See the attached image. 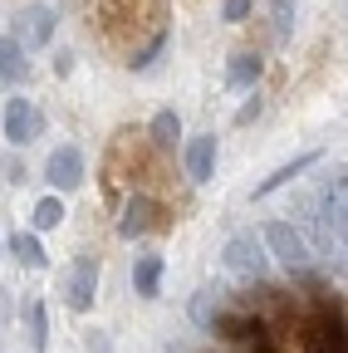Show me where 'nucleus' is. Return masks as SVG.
<instances>
[{
    "mask_svg": "<svg viewBox=\"0 0 348 353\" xmlns=\"http://www.w3.org/2000/svg\"><path fill=\"white\" fill-rule=\"evenodd\" d=\"M221 265L231 275H245V280H260L270 270V255H265V241H260L255 231H236L221 250Z\"/></svg>",
    "mask_w": 348,
    "mask_h": 353,
    "instance_id": "obj_1",
    "label": "nucleus"
},
{
    "mask_svg": "<svg viewBox=\"0 0 348 353\" xmlns=\"http://www.w3.org/2000/svg\"><path fill=\"white\" fill-rule=\"evenodd\" d=\"M304 353H348V334L338 319V304H319L314 319L304 324Z\"/></svg>",
    "mask_w": 348,
    "mask_h": 353,
    "instance_id": "obj_2",
    "label": "nucleus"
},
{
    "mask_svg": "<svg viewBox=\"0 0 348 353\" xmlns=\"http://www.w3.org/2000/svg\"><path fill=\"white\" fill-rule=\"evenodd\" d=\"M260 241H265V250L280 260V265H289V270H304L314 255H309V241H304L289 221H270L265 231H260Z\"/></svg>",
    "mask_w": 348,
    "mask_h": 353,
    "instance_id": "obj_3",
    "label": "nucleus"
},
{
    "mask_svg": "<svg viewBox=\"0 0 348 353\" xmlns=\"http://www.w3.org/2000/svg\"><path fill=\"white\" fill-rule=\"evenodd\" d=\"M94 294H99V260L94 255H79L64 275V304L74 314H89L94 309Z\"/></svg>",
    "mask_w": 348,
    "mask_h": 353,
    "instance_id": "obj_4",
    "label": "nucleus"
},
{
    "mask_svg": "<svg viewBox=\"0 0 348 353\" xmlns=\"http://www.w3.org/2000/svg\"><path fill=\"white\" fill-rule=\"evenodd\" d=\"M20 50H45V44L54 39V10L50 6H25L15 15V34H10Z\"/></svg>",
    "mask_w": 348,
    "mask_h": 353,
    "instance_id": "obj_5",
    "label": "nucleus"
},
{
    "mask_svg": "<svg viewBox=\"0 0 348 353\" xmlns=\"http://www.w3.org/2000/svg\"><path fill=\"white\" fill-rule=\"evenodd\" d=\"M45 182H50L54 192H74V187H83V152H79L74 143H64V148L50 152V162H45Z\"/></svg>",
    "mask_w": 348,
    "mask_h": 353,
    "instance_id": "obj_6",
    "label": "nucleus"
},
{
    "mask_svg": "<svg viewBox=\"0 0 348 353\" xmlns=\"http://www.w3.org/2000/svg\"><path fill=\"white\" fill-rule=\"evenodd\" d=\"M39 128H45V118L34 113V103H30V99H10V103H6V143H10V148L30 143Z\"/></svg>",
    "mask_w": 348,
    "mask_h": 353,
    "instance_id": "obj_7",
    "label": "nucleus"
},
{
    "mask_svg": "<svg viewBox=\"0 0 348 353\" xmlns=\"http://www.w3.org/2000/svg\"><path fill=\"white\" fill-rule=\"evenodd\" d=\"M152 216H157V206H152L147 196H133V201L123 206V221H118V236H123V241H133V236H147V231L157 226Z\"/></svg>",
    "mask_w": 348,
    "mask_h": 353,
    "instance_id": "obj_8",
    "label": "nucleus"
},
{
    "mask_svg": "<svg viewBox=\"0 0 348 353\" xmlns=\"http://www.w3.org/2000/svg\"><path fill=\"white\" fill-rule=\"evenodd\" d=\"M314 162H319V152H299L294 162H285V167H275V172L265 176V182H260V187H255V196H270V192H280V187H289V182H294V176H304V172H309Z\"/></svg>",
    "mask_w": 348,
    "mask_h": 353,
    "instance_id": "obj_9",
    "label": "nucleus"
},
{
    "mask_svg": "<svg viewBox=\"0 0 348 353\" xmlns=\"http://www.w3.org/2000/svg\"><path fill=\"white\" fill-rule=\"evenodd\" d=\"M211 167H216V138L206 132V138L187 143V172H192V182H211Z\"/></svg>",
    "mask_w": 348,
    "mask_h": 353,
    "instance_id": "obj_10",
    "label": "nucleus"
},
{
    "mask_svg": "<svg viewBox=\"0 0 348 353\" xmlns=\"http://www.w3.org/2000/svg\"><path fill=\"white\" fill-rule=\"evenodd\" d=\"M10 255L25 265V270H45V265H50V255H45V245H39L34 231H15L10 236Z\"/></svg>",
    "mask_w": 348,
    "mask_h": 353,
    "instance_id": "obj_11",
    "label": "nucleus"
},
{
    "mask_svg": "<svg viewBox=\"0 0 348 353\" xmlns=\"http://www.w3.org/2000/svg\"><path fill=\"white\" fill-rule=\"evenodd\" d=\"M20 79H25V50L6 34V39H0V88H10Z\"/></svg>",
    "mask_w": 348,
    "mask_h": 353,
    "instance_id": "obj_12",
    "label": "nucleus"
},
{
    "mask_svg": "<svg viewBox=\"0 0 348 353\" xmlns=\"http://www.w3.org/2000/svg\"><path fill=\"white\" fill-rule=\"evenodd\" d=\"M157 285H162V260H157V255H138V265H133V290H138L143 299H157Z\"/></svg>",
    "mask_w": 348,
    "mask_h": 353,
    "instance_id": "obj_13",
    "label": "nucleus"
},
{
    "mask_svg": "<svg viewBox=\"0 0 348 353\" xmlns=\"http://www.w3.org/2000/svg\"><path fill=\"white\" fill-rule=\"evenodd\" d=\"M211 329H216V334H226V339H255V334H265V324L250 319V314H221Z\"/></svg>",
    "mask_w": 348,
    "mask_h": 353,
    "instance_id": "obj_14",
    "label": "nucleus"
},
{
    "mask_svg": "<svg viewBox=\"0 0 348 353\" xmlns=\"http://www.w3.org/2000/svg\"><path fill=\"white\" fill-rule=\"evenodd\" d=\"M260 69H265V64H260L255 54H236V59H231V69H226V83H231V88H255Z\"/></svg>",
    "mask_w": 348,
    "mask_h": 353,
    "instance_id": "obj_15",
    "label": "nucleus"
},
{
    "mask_svg": "<svg viewBox=\"0 0 348 353\" xmlns=\"http://www.w3.org/2000/svg\"><path fill=\"white\" fill-rule=\"evenodd\" d=\"M147 132H152V143H157V148H172V143L182 138V118L172 113V108H162V113L152 118V128H147Z\"/></svg>",
    "mask_w": 348,
    "mask_h": 353,
    "instance_id": "obj_16",
    "label": "nucleus"
},
{
    "mask_svg": "<svg viewBox=\"0 0 348 353\" xmlns=\"http://www.w3.org/2000/svg\"><path fill=\"white\" fill-rule=\"evenodd\" d=\"M25 324H30V343H34V348H45V339H50V319H45V304H39V299L25 304Z\"/></svg>",
    "mask_w": 348,
    "mask_h": 353,
    "instance_id": "obj_17",
    "label": "nucleus"
},
{
    "mask_svg": "<svg viewBox=\"0 0 348 353\" xmlns=\"http://www.w3.org/2000/svg\"><path fill=\"white\" fill-rule=\"evenodd\" d=\"M59 221H64V201L59 196H45V201L34 206V231H54Z\"/></svg>",
    "mask_w": 348,
    "mask_h": 353,
    "instance_id": "obj_18",
    "label": "nucleus"
},
{
    "mask_svg": "<svg viewBox=\"0 0 348 353\" xmlns=\"http://www.w3.org/2000/svg\"><path fill=\"white\" fill-rule=\"evenodd\" d=\"M192 319H196L201 329H211V324H216V294H211V290H201V294H196V304H192Z\"/></svg>",
    "mask_w": 348,
    "mask_h": 353,
    "instance_id": "obj_19",
    "label": "nucleus"
},
{
    "mask_svg": "<svg viewBox=\"0 0 348 353\" xmlns=\"http://www.w3.org/2000/svg\"><path fill=\"white\" fill-rule=\"evenodd\" d=\"M270 20H275V34L285 39L289 25H294V0H270Z\"/></svg>",
    "mask_w": 348,
    "mask_h": 353,
    "instance_id": "obj_20",
    "label": "nucleus"
},
{
    "mask_svg": "<svg viewBox=\"0 0 348 353\" xmlns=\"http://www.w3.org/2000/svg\"><path fill=\"white\" fill-rule=\"evenodd\" d=\"M250 6H255V0H226V10H221V15H226L231 25H240V20L250 15Z\"/></svg>",
    "mask_w": 348,
    "mask_h": 353,
    "instance_id": "obj_21",
    "label": "nucleus"
},
{
    "mask_svg": "<svg viewBox=\"0 0 348 353\" xmlns=\"http://www.w3.org/2000/svg\"><path fill=\"white\" fill-rule=\"evenodd\" d=\"M255 118H260V99H250V103L236 113V123H255Z\"/></svg>",
    "mask_w": 348,
    "mask_h": 353,
    "instance_id": "obj_22",
    "label": "nucleus"
},
{
    "mask_svg": "<svg viewBox=\"0 0 348 353\" xmlns=\"http://www.w3.org/2000/svg\"><path fill=\"white\" fill-rule=\"evenodd\" d=\"M89 353H113V348H108V339H103V329H94V334H89Z\"/></svg>",
    "mask_w": 348,
    "mask_h": 353,
    "instance_id": "obj_23",
    "label": "nucleus"
},
{
    "mask_svg": "<svg viewBox=\"0 0 348 353\" xmlns=\"http://www.w3.org/2000/svg\"><path fill=\"white\" fill-rule=\"evenodd\" d=\"M10 319V299H6V290H0V324Z\"/></svg>",
    "mask_w": 348,
    "mask_h": 353,
    "instance_id": "obj_24",
    "label": "nucleus"
}]
</instances>
